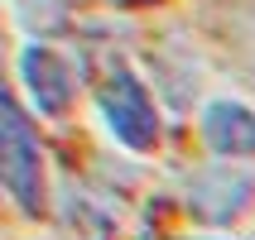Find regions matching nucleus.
<instances>
[{
    "instance_id": "1",
    "label": "nucleus",
    "mask_w": 255,
    "mask_h": 240,
    "mask_svg": "<svg viewBox=\"0 0 255 240\" xmlns=\"http://www.w3.org/2000/svg\"><path fill=\"white\" fill-rule=\"evenodd\" d=\"M97 106H101L106 130H111L126 149H135V154L154 149L159 135H164V120H159V106H154V96H149L144 77L130 68V63H121V58H116L111 68H106V77H101Z\"/></svg>"
},
{
    "instance_id": "5",
    "label": "nucleus",
    "mask_w": 255,
    "mask_h": 240,
    "mask_svg": "<svg viewBox=\"0 0 255 240\" xmlns=\"http://www.w3.org/2000/svg\"><path fill=\"white\" fill-rule=\"evenodd\" d=\"M202 140L217 159H255V111L246 101H212L202 111Z\"/></svg>"
},
{
    "instance_id": "3",
    "label": "nucleus",
    "mask_w": 255,
    "mask_h": 240,
    "mask_svg": "<svg viewBox=\"0 0 255 240\" xmlns=\"http://www.w3.org/2000/svg\"><path fill=\"white\" fill-rule=\"evenodd\" d=\"M255 202V178L241 163H217V168H202L193 183H188V212L207 221V226H231L251 212Z\"/></svg>"
},
{
    "instance_id": "6",
    "label": "nucleus",
    "mask_w": 255,
    "mask_h": 240,
    "mask_svg": "<svg viewBox=\"0 0 255 240\" xmlns=\"http://www.w3.org/2000/svg\"><path fill=\"white\" fill-rule=\"evenodd\" d=\"M116 5H126V10H144V5H154V0H116Z\"/></svg>"
},
{
    "instance_id": "4",
    "label": "nucleus",
    "mask_w": 255,
    "mask_h": 240,
    "mask_svg": "<svg viewBox=\"0 0 255 240\" xmlns=\"http://www.w3.org/2000/svg\"><path fill=\"white\" fill-rule=\"evenodd\" d=\"M19 82H24L34 111L48 115V120L68 115V106L77 101V68L48 43H29L19 53Z\"/></svg>"
},
{
    "instance_id": "7",
    "label": "nucleus",
    "mask_w": 255,
    "mask_h": 240,
    "mask_svg": "<svg viewBox=\"0 0 255 240\" xmlns=\"http://www.w3.org/2000/svg\"><path fill=\"white\" fill-rule=\"evenodd\" d=\"M202 240H212V236H202Z\"/></svg>"
},
{
    "instance_id": "2",
    "label": "nucleus",
    "mask_w": 255,
    "mask_h": 240,
    "mask_svg": "<svg viewBox=\"0 0 255 240\" xmlns=\"http://www.w3.org/2000/svg\"><path fill=\"white\" fill-rule=\"evenodd\" d=\"M0 187L24 216L43 212V154L19 101L0 86Z\"/></svg>"
}]
</instances>
